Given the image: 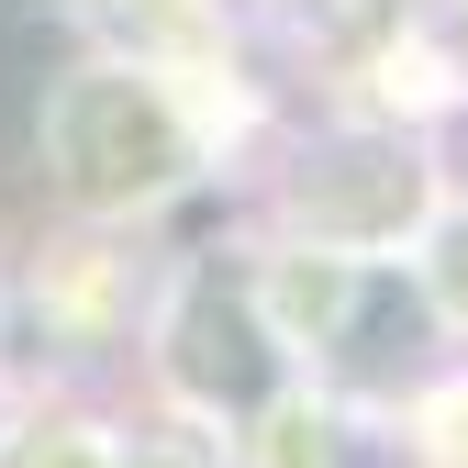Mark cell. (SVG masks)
<instances>
[{
  "label": "cell",
  "mask_w": 468,
  "mask_h": 468,
  "mask_svg": "<svg viewBox=\"0 0 468 468\" xmlns=\"http://www.w3.org/2000/svg\"><path fill=\"white\" fill-rule=\"evenodd\" d=\"M257 302L290 346V379H313L324 401H413L446 357V324L424 302L413 257L290 246V257L257 268Z\"/></svg>",
  "instance_id": "obj_1"
},
{
  "label": "cell",
  "mask_w": 468,
  "mask_h": 468,
  "mask_svg": "<svg viewBox=\"0 0 468 468\" xmlns=\"http://www.w3.org/2000/svg\"><path fill=\"white\" fill-rule=\"evenodd\" d=\"M34 156H45V190L68 212L134 223L201 179V123L145 68H68L34 112Z\"/></svg>",
  "instance_id": "obj_2"
},
{
  "label": "cell",
  "mask_w": 468,
  "mask_h": 468,
  "mask_svg": "<svg viewBox=\"0 0 468 468\" xmlns=\"http://www.w3.org/2000/svg\"><path fill=\"white\" fill-rule=\"evenodd\" d=\"M156 379L179 413L223 424V435H246L268 401L290 390V346L257 302V279H234V268H190L179 290H167V313H156Z\"/></svg>",
  "instance_id": "obj_3"
},
{
  "label": "cell",
  "mask_w": 468,
  "mask_h": 468,
  "mask_svg": "<svg viewBox=\"0 0 468 468\" xmlns=\"http://www.w3.org/2000/svg\"><path fill=\"white\" fill-rule=\"evenodd\" d=\"M435 156L413 134H324L279 190V223L302 246H335V257H401L435 212Z\"/></svg>",
  "instance_id": "obj_4"
},
{
  "label": "cell",
  "mask_w": 468,
  "mask_h": 468,
  "mask_svg": "<svg viewBox=\"0 0 468 468\" xmlns=\"http://www.w3.org/2000/svg\"><path fill=\"white\" fill-rule=\"evenodd\" d=\"M413 279H424V302L446 335H468V201H435L424 234H413Z\"/></svg>",
  "instance_id": "obj_5"
}]
</instances>
